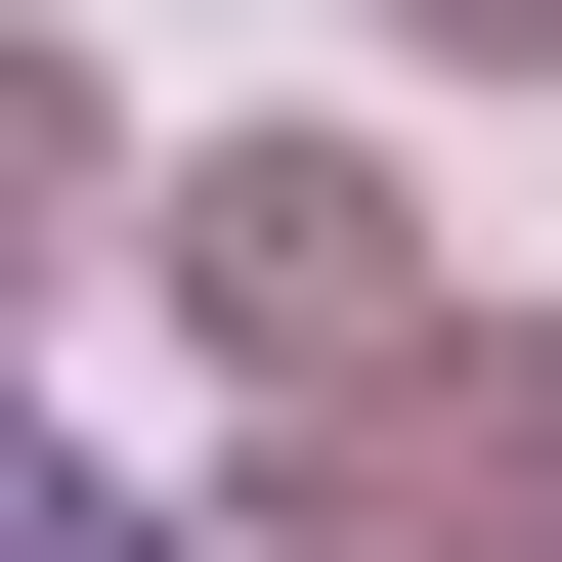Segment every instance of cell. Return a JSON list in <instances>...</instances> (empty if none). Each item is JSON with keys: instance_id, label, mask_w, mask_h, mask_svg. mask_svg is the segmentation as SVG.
<instances>
[{"instance_id": "obj_5", "label": "cell", "mask_w": 562, "mask_h": 562, "mask_svg": "<svg viewBox=\"0 0 562 562\" xmlns=\"http://www.w3.org/2000/svg\"><path fill=\"white\" fill-rule=\"evenodd\" d=\"M390 44H476V87H519V44H562V0H390Z\"/></svg>"}, {"instance_id": "obj_2", "label": "cell", "mask_w": 562, "mask_h": 562, "mask_svg": "<svg viewBox=\"0 0 562 562\" xmlns=\"http://www.w3.org/2000/svg\"><path fill=\"white\" fill-rule=\"evenodd\" d=\"M173 303H216L260 390H390V347H432V216H390V131H216V173H173Z\"/></svg>"}, {"instance_id": "obj_4", "label": "cell", "mask_w": 562, "mask_h": 562, "mask_svg": "<svg viewBox=\"0 0 562 562\" xmlns=\"http://www.w3.org/2000/svg\"><path fill=\"white\" fill-rule=\"evenodd\" d=\"M0 562H173V519H87V476H44V390H0Z\"/></svg>"}, {"instance_id": "obj_1", "label": "cell", "mask_w": 562, "mask_h": 562, "mask_svg": "<svg viewBox=\"0 0 562 562\" xmlns=\"http://www.w3.org/2000/svg\"><path fill=\"white\" fill-rule=\"evenodd\" d=\"M519 476H562V347H476V303H432L390 390H260L216 562H519Z\"/></svg>"}, {"instance_id": "obj_3", "label": "cell", "mask_w": 562, "mask_h": 562, "mask_svg": "<svg viewBox=\"0 0 562 562\" xmlns=\"http://www.w3.org/2000/svg\"><path fill=\"white\" fill-rule=\"evenodd\" d=\"M87 216H131V87H87V44H44V0H0V303H44V260H87Z\"/></svg>"}]
</instances>
